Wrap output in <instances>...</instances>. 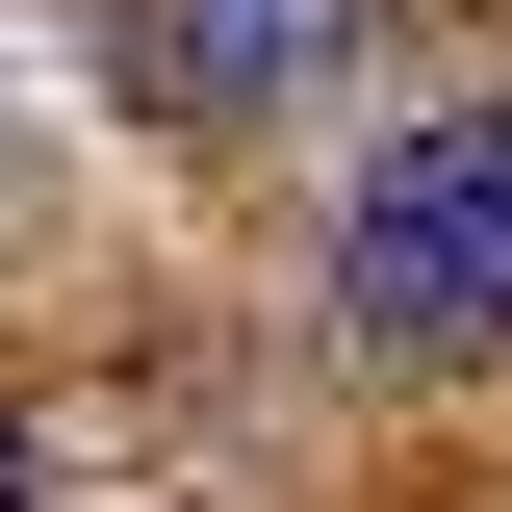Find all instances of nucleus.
Masks as SVG:
<instances>
[{
  "instance_id": "7ed1b4c3",
  "label": "nucleus",
  "mask_w": 512,
  "mask_h": 512,
  "mask_svg": "<svg viewBox=\"0 0 512 512\" xmlns=\"http://www.w3.org/2000/svg\"><path fill=\"white\" fill-rule=\"evenodd\" d=\"M0 512H26V410H0Z\"/></svg>"
},
{
  "instance_id": "f03ea898",
  "label": "nucleus",
  "mask_w": 512,
  "mask_h": 512,
  "mask_svg": "<svg viewBox=\"0 0 512 512\" xmlns=\"http://www.w3.org/2000/svg\"><path fill=\"white\" fill-rule=\"evenodd\" d=\"M359 26L384 0H128V103L154 128H282V103L359 77Z\"/></svg>"
},
{
  "instance_id": "f257e3e1",
  "label": "nucleus",
  "mask_w": 512,
  "mask_h": 512,
  "mask_svg": "<svg viewBox=\"0 0 512 512\" xmlns=\"http://www.w3.org/2000/svg\"><path fill=\"white\" fill-rule=\"evenodd\" d=\"M333 333H359V359H512V103L359 154V205H333Z\"/></svg>"
}]
</instances>
